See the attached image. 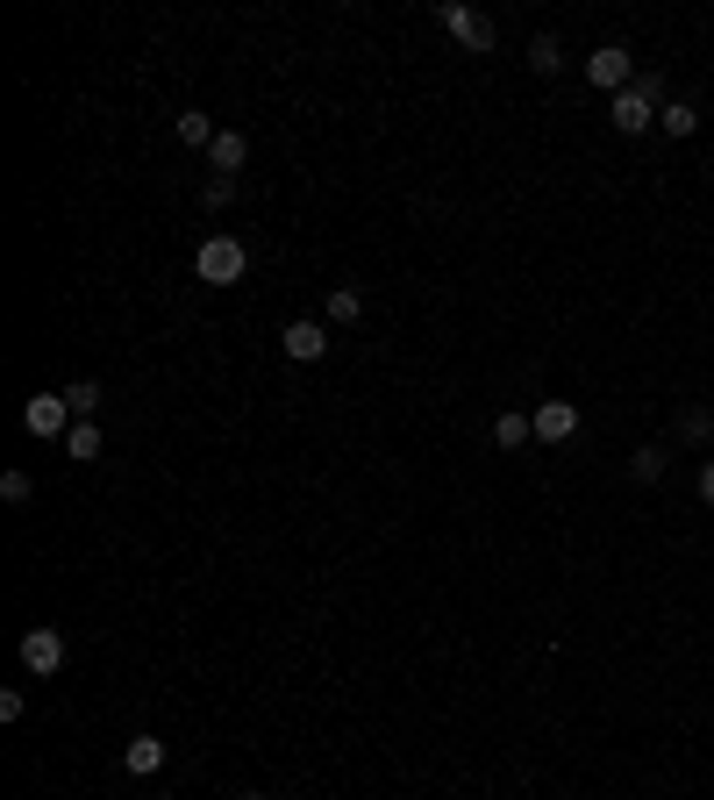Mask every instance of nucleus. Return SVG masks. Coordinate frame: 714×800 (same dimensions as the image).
I'll return each mask as SVG.
<instances>
[{
  "instance_id": "1",
  "label": "nucleus",
  "mask_w": 714,
  "mask_h": 800,
  "mask_svg": "<svg viewBox=\"0 0 714 800\" xmlns=\"http://www.w3.org/2000/svg\"><path fill=\"white\" fill-rule=\"evenodd\" d=\"M658 108H664V86L658 79H636L629 94H615V129L621 136H643L650 122H658Z\"/></svg>"
},
{
  "instance_id": "2",
  "label": "nucleus",
  "mask_w": 714,
  "mask_h": 800,
  "mask_svg": "<svg viewBox=\"0 0 714 800\" xmlns=\"http://www.w3.org/2000/svg\"><path fill=\"white\" fill-rule=\"evenodd\" d=\"M243 265H251V250H243L236 236H207L201 258H193V271H201L207 286H236V279H243Z\"/></svg>"
},
{
  "instance_id": "3",
  "label": "nucleus",
  "mask_w": 714,
  "mask_h": 800,
  "mask_svg": "<svg viewBox=\"0 0 714 800\" xmlns=\"http://www.w3.org/2000/svg\"><path fill=\"white\" fill-rule=\"evenodd\" d=\"M436 22H444V36H458L465 51H493V43H500V29L486 22L479 8H465V0H444V8H436Z\"/></svg>"
},
{
  "instance_id": "4",
  "label": "nucleus",
  "mask_w": 714,
  "mask_h": 800,
  "mask_svg": "<svg viewBox=\"0 0 714 800\" xmlns=\"http://www.w3.org/2000/svg\"><path fill=\"white\" fill-rule=\"evenodd\" d=\"M586 79H594L600 94H629L636 86V57L621 51V43H600V51L586 57Z\"/></svg>"
},
{
  "instance_id": "5",
  "label": "nucleus",
  "mask_w": 714,
  "mask_h": 800,
  "mask_svg": "<svg viewBox=\"0 0 714 800\" xmlns=\"http://www.w3.org/2000/svg\"><path fill=\"white\" fill-rule=\"evenodd\" d=\"M22 429L43 436V444H51V436H72V401L65 394H36V401L22 407Z\"/></svg>"
},
{
  "instance_id": "6",
  "label": "nucleus",
  "mask_w": 714,
  "mask_h": 800,
  "mask_svg": "<svg viewBox=\"0 0 714 800\" xmlns=\"http://www.w3.org/2000/svg\"><path fill=\"white\" fill-rule=\"evenodd\" d=\"M22 665L36 679H51L65 665V629H22Z\"/></svg>"
},
{
  "instance_id": "7",
  "label": "nucleus",
  "mask_w": 714,
  "mask_h": 800,
  "mask_svg": "<svg viewBox=\"0 0 714 800\" xmlns=\"http://www.w3.org/2000/svg\"><path fill=\"white\" fill-rule=\"evenodd\" d=\"M529 422H536L543 444H572V436H579V407H572V401H536V407H529Z\"/></svg>"
},
{
  "instance_id": "8",
  "label": "nucleus",
  "mask_w": 714,
  "mask_h": 800,
  "mask_svg": "<svg viewBox=\"0 0 714 800\" xmlns=\"http://www.w3.org/2000/svg\"><path fill=\"white\" fill-rule=\"evenodd\" d=\"M286 358H294V365H315V358H329V329L322 322H286Z\"/></svg>"
},
{
  "instance_id": "9",
  "label": "nucleus",
  "mask_w": 714,
  "mask_h": 800,
  "mask_svg": "<svg viewBox=\"0 0 714 800\" xmlns=\"http://www.w3.org/2000/svg\"><path fill=\"white\" fill-rule=\"evenodd\" d=\"M243 158H251V136H243V129H222L215 143H207V164H215V179L243 172Z\"/></svg>"
},
{
  "instance_id": "10",
  "label": "nucleus",
  "mask_w": 714,
  "mask_h": 800,
  "mask_svg": "<svg viewBox=\"0 0 714 800\" xmlns=\"http://www.w3.org/2000/svg\"><path fill=\"white\" fill-rule=\"evenodd\" d=\"M121 765H129L136 779L164 772V744H158V736H129V744H121Z\"/></svg>"
},
{
  "instance_id": "11",
  "label": "nucleus",
  "mask_w": 714,
  "mask_h": 800,
  "mask_svg": "<svg viewBox=\"0 0 714 800\" xmlns=\"http://www.w3.org/2000/svg\"><path fill=\"white\" fill-rule=\"evenodd\" d=\"M172 129H179V143H201V150L222 136L215 122H207V108H179V122H172Z\"/></svg>"
},
{
  "instance_id": "12",
  "label": "nucleus",
  "mask_w": 714,
  "mask_h": 800,
  "mask_svg": "<svg viewBox=\"0 0 714 800\" xmlns=\"http://www.w3.org/2000/svg\"><path fill=\"white\" fill-rule=\"evenodd\" d=\"M65 401H72V422H100V380H72Z\"/></svg>"
},
{
  "instance_id": "13",
  "label": "nucleus",
  "mask_w": 714,
  "mask_h": 800,
  "mask_svg": "<svg viewBox=\"0 0 714 800\" xmlns=\"http://www.w3.org/2000/svg\"><path fill=\"white\" fill-rule=\"evenodd\" d=\"M65 458H79V465H94V458H100V422H72Z\"/></svg>"
},
{
  "instance_id": "14",
  "label": "nucleus",
  "mask_w": 714,
  "mask_h": 800,
  "mask_svg": "<svg viewBox=\"0 0 714 800\" xmlns=\"http://www.w3.org/2000/svg\"><path fill=\"white\" fill-rule=\"evenodd\" d=\"M658 129H664V136H693V129H701V108H686V100H664V108H658Z\"/></svg>"
},
{
  "instance_id": "15",
  "label": "nucleus",
  "mask_w": 714,
  "mask_h": 800,
  "mask_svg": "<svg viewBox=\"0 0 714 800\" xmlns=\"http://www.w3.org/2000/svg\"><path fill=\"white\" fill-rule=\"evenodd\" d=\"M358 314H364V300H358V286H329V322H337V329H351V322H358Z\"/></svg>"
},
{
  "instance_id": "16",
  "label": "nucleus",
  "mask_w": 714,
  "mask_h": 800,
  "mask_svg": "<svg viewBox=\"0 0 714 800\" xmlns=\"http://www.w3.org/2000/svg\"><path fill=\"white\" fill-rule=\"evenodd\" d=\"M529 436H536V422H529V415H500V422H493V444H500V450H522Z\"/></svg>"
},
{
  "instance_id": "17",
  "label": "nucleus",
  "mask_w": 714,
  "mask_h": 800,
  "mask_svg": "<svg viewBox=\"0 0 714 800\" xmlns=\"http://www.w3.org/2000/svg\"><path fill=\"white\" fill-rule=\"evenodd\" d=\"M557 65H565V51H557V36H536V43H529V72H543V79H551Z\"/></svg>"
},
{
  "instance_id": "18",
  "label": "nucleus",
  "mask_w": 714,
  "mask_h": 800,
  "mask_svg": "<svg viewBox=\"0 0 714 800\" xmlns=\"http://www.w3.org/2000/svg\"><path fill=\"white\" fill-rule=\"evenodd\" d=\"M679 436H686V444H707V436H714V415H707V407H686V415H679Z\"/></svg>"
},
{
  "instance_id": "19",
  "label": "nucleus",
  "mask_w": 714,
  "mask_h": 800,
  "mask_svg": "<svg viewBox=\"0 0 714 800\" xmlns=\"http://www.w3.org/2000/svg\"><path fill=\"white\" fill-rule=\"evenodd\" d=\"M629 472H636V479H664V444H643V450L629 458Z\"/></svg>"
},
{
  "instance_id": "20",
  "label": "nucleus",
  "mask_w": 714,
  "mask_h": 800,
  "mask_svg": "<svg viewBox=\"0 0 714 800\" xmlns=\"http://www.w3.org/2000/svg\"><path fill=\"white\" fill-rule=\"evenodd\" d=\"M230 201H236V179H207V186H201V207H207V215H222Z\"/></svg>"
},
{
  "instance_id": "21",
  "label": "nucleus",
  "mask_w": 714,
  "mask_h": 800,
  "mask_svg": "<svg viewBox=\"0 0 714 800\" xmlns=\"http://www.w3.org/2000/svg\"><path fill=\"white\" fill-rule=\"evenodd\" d=\"M29 493H36V487H29V472H8V479H0V501H8V508H29Z\"/></svg>"
},
{
  "instance_id": "22",
  "label": "nucleus",
  "mask_w": 714,
  "mask_h": 800,
  "mask_svg": "<svg viewBox=\"0 0 714 800\" xmlns=\"http://www.w3.org/2000/svg\"><path fill=\"white\" fill-rule=\"evenodd\" d=\"M701 501H707V508H714V458H707V465H701Z\"/></svg>"
},
{
  "instance_id": "23",
  "label": "nucleus",
  "mask_w": 714,
  "mask_h": 800,
  "mask_svg": "<svg viewBox=\"0 0 714 800\" xmlns=\"http://www.w3.org/2000/svg\"><path fill=\"white\" fill-rule=\"evenodd\" d=\"M236 800H265V793H236Z\"/></svg>"
}]
</instances>
